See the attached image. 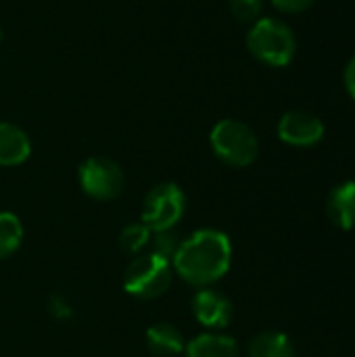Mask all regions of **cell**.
<instances>
[{
	"label": "cell",
	"mask_w": 355,
	"mask_h": 357,
	"mask_svg": "<svg viewBox=\"0 0 355 357\" xmlns=\"http://www.w3.org/2000/svg\"><path fill=\"white\" fill-rule=\"evenodd\" d=\"M172 261L182 280L203 289L226 276L232 264V245L220 230H199L182 241Z\"/></svg>",
	"instance_id": "obj_1"
},
{
	"label": "cell",
	"mask_w": 355,
	"mask_h": 357,
	"mask_svg": "<svg viewBox=\"0 0 355 357\" xmlns=\"http://www.w3.org/2000/svg\"><path fill=\"white\" fill-rule=\"evenodd\" d=\"M0 42H2V29H0Z\"/></svg>",
	"instance_id": "obj_20"
},
{
	"label": "cell",
	"mask_w": 355,
	"mask_h": 357,
	"mask_svg": "<svg viewBox=\"0 0 355 357\" xmlns=\"http://www.w3.org/2000/svg\"><path fill=\"white\" fill-rule=\"evenodd\" d=\"M23 241V226L17 215L0 211V259L10 257Z\"/></svg>",
	"instance_id": "obj_14"
},
{
	"label": "cell",
	"mask_w": 355,
	"mask_h": 357,
	"mask_svg": "<svg viewBox=\"0 0 355 357\" xmlns=\"http://www.w3.org/2000/svg\"><path fill=\"white\" fill-rule=\"evenodd\" d=\"M326 213L341 230L355 228V182H343L335 186L326 199Z\"/></svg>",
	"instance_id": "obj_9"
},
{
	"label": "cell",
	"mask_w": 355,
	"mask_h": 357,
	"mask_svg": "<svg viewBox=\"0 0 355 357\" xmlns=\"http://www.w3.org/2000/svg\"><path fill=\"white\" fill-rule=\"evenodd\" d=\"M249 357H295V349L287 335L268 331L251 341Z\"/></svg>",
	"instance_id": "obj_13"
},
{
	"label": "cell",
	"mask_w": 355,
	"mask_h": 357,
	"mask_svg": "<svg viewBox=\"0 0 355 357\" xmlns=\"http://www.w3.org/2000/svg\"><path fill=\"white\" fill-rule=\"evenodd\" d=\"M146 345L159 357H176L186 349L182 333L172 324H155L146 331Z\"/></svg>",
	"instance_id": "obj_11"
},
{
	"label": "cell",
	"mask_w": 355,
	"mask_h": 357,
	"mask_svg": "<svg viewBox=\"0 0 355 357\" xmlns=\"http://www.w3.org/2000/svg\"><path fill=\"white\" fill-rule=\"evenodd\" d=\"M80 186L96 201H113L121 195L126 178L121 167L109 157H90L80 165Z\"/></svg>",
	"instance_id": "obj_6"
},
{
	"label": "cell",
	"mask_w": 355,
	"mask_h": 357,
	"mask_svg": "<svg viewBox=\"0 0 355 357\" xmlns=\"http://www.w3.org/2000/svg\"><path fill=\"white\" fill-rule=\"evenodd\" d=\"M211 149L220 161L230 167H249L259 155L255 132L236 119H222L213 126L209 136Z\"/></svg>",
	"instance_id": "obj_3"
},
{
	"label": "cell",
	"mask_w": 355,
	"mask_h": 357,
	"mask_svg": "<svg viewBox=\"0 0 355 357\" xmlns=\"http://www.w3.org/2000/svg\"><path fill=\"white\" fill-rule=\"evenodd\" d=\"M278 136L285 144L308 149L324 138V123L310 111H289L278 121Z\"/></svg>",
	"instance_id": "obj_7"
},
{
	"label": "cell",
	"mask_w": 355,
	"mask_h": 357,
	"mask_svg": "<svg viewBox=\"0 0 355 357\" xmlns=\"http://www.w3.org/2000/svg\"><path fill=\"white\" fill-rule=\"evenodd\" d=\"M172 284V264L155 253L136 257L126 274H123V289L136 299H157L161 297Z\"/></svg>",
	"instance_id": "obj_4"
},
{
	"label": "cell",
	"mask_w": 355,
	"mask_h": 357,
	"mask_svg": "<svg viewBox=\"0 0 355 357\" xmlns=\"http://www.w3.org/2000/svg\"><path fill=\"white\" fill-rule=\"evenodd\" d=\"M31 153V144L27 134L6 121H0V165L15 167L27 161Z\"/></svg>",
	"instance_id": "obj_10"
},
{
	"label": "cell",
	"mask_w": 355,
	"mask_h": 357,
	"mask_svg": "<svg viewBox=\"0 0 355 357\" xmlns=\"http://www.w3.org/2000/svg\"><path fill=\"white\" fill-rule=\"evenodd\" d=\"M186 357H239V347L232 337L207 333L186 345Z\"/></svg>",
	"instance_id": "obj_12"
},
{
	"label": "cell",
	"mask_w": 355,
	"mask_h": 357,
	"mask_svg": "<svg viewBox=\"0 0 355 357\" xmlns=\"http://www.w3.org/2000/svg\"><path fill=\"white\" fill-rule=\"evenodd\" d=\"M186 213V195L174 182H163L149 190L142 205V224L151 232L174 230Z\"/></svg>",
	"instance_id": "obj_5"
},
{
	"label": "cell",
	"mask_w": 355,
	"mask_h": 357,
	"mask_svg": "<svg viewBox=\"0 0 355 357\" xmlns=\"http://www.w3.org/2000/svg\"><path fill=\"white\" fill-rule=\"evenodd\" d=\"M151 238V230L144 224H130L121 230L119 234V247L126 253H140Z\"/></svg>",
	"instance_id": "obj_15"
},
{
	"label": "cell",
	"mask_w": 355,
	"mask_h": 357,
	"mask_svg": "<svg viewBox=\"0 0 355 357\" xmlns=\"http://www.w3.org/2000/svg\"><path fill=\"white\" fill-rule=\"evenodd\" d=\"M180 236L174 232V230H163V232H157V238H155V247H153V253L172 261L174 255L178 253L180 249Z\"/></svg>",
	"instance_id": "obj_17"
},
{
	"label": "cell",
	"mask_w": 355,
	"mask_h": 357,
	"mask_svg": "<svg viewBox=\"0 0 355 357\" xmlns=\"http://www.w3.org/2000/svg\"><path fill=\"white\" fill-rule=\"evenodd\" d=\"M192 314L199 324L218 331V328H226L232 322L234 310L226 295L213 289H201L192 297Z\"/></svg>",
	"instance_id": "obj_8"
},
{
	"label": "cell",
	"mask_w": 355,
	"mask_h": 357,
	"mask_svg": "<svg viewBox=\"0 0 355 357\" xmlns=\"http://www.w3.org/2000/svg\"><path fill=\"white\" fill-rule=\"evenodd\" d=\"M314 2H316V0H272V4H274L278 10H282V13H293V15L308 10Z\"/></svg>",
	"instance_id": "obj_18"
},
{
	"label": "cell",
	"mask_w": 355,
	"mask_h": 357,
	"mask_svg": "<svg viewBox=\"0 0 355 357\" xmlns=\"http://www.w3.org/2000/svg\"><path fill=\"white\" fill-rule=\"evenodd\" d=\"M343 79H345V88H347L349 96L355 100V56L347 63L345 73H343Z\"/></svg>",
	"instance_id": "obj_19"
},
{
	"label": "cell",
	"mask_w": 355,
	"mask_h": 357,
	"mask_svg": "<svg viewBox=\"0 0 355 357\" xmlns=\"http://www.w3.org/2000/svg\"><path fill=\"white\" fill-rule=\"evenodd\" d=\"M247 48L264 65L287 67L297 52V38L285 21L262 17L247 33Z\"/></svg>",
	"instance_id": "obj_2"
},
{
	"label": "cell",
	"mask_w": 355,
	"mask_h": 357,
	"mask_svg": "<svg viewBox=\"0 0 355 357\" xmlns=\"http://www.w3.org/2000/svg\"><path fill=\"white\" fill-rule=\"evenodd\" d=\"M264 0H230V13L239 23H255L262 19Z\"/></svg>",
	"instance_id": "obj_16"
}]
</instances>
